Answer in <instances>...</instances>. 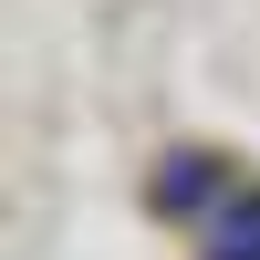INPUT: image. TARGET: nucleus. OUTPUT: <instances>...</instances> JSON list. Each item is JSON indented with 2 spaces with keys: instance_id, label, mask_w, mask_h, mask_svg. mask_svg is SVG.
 <instances>
[{
  "instance_id": "f257e3e1",
  "label": "nucleus",
  "mask_w": 260,
  "mask_h": 260,
  "mask_svg": "<svg viewBox=\"0 0 260 260\" xmlns=\"http://www.w3.org/2000/svg\"><path fill=\"white\" fill-rule=\"evenodd\" d=\"M229 198H240V187H229V167L198 156V146H177V156L156 167V208H167V219H219Z\"/></svg>"
},
{
  "instance_id": "f03ea898",
  "label": "nucleus",
  "mask_w": 260,
  "mask_h": 260,
  "mask_svg": "<svg viewBox=\"0 0 260 260\" xmlns=\"http://www.w3.org/2000/svg\"><path fill=\"white\" fill-rule=\"evenodd\" d=\"M208 240H219L208 260H260V198H229L219 219H208Z\"/></svg>"
}]
</instances>
